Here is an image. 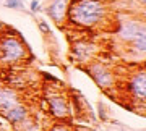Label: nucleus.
Wrapping results in <instances>:
<instances>
[{
	"mask_svg": "<svg viewBox=\"0 0 146 131\" xmlns=\"http://www.w3.org/2000/svg\"><path fill=\"white\" fill-rule=\"evenodd\" d=\"M131 49L138 53H143L146 52V34H140V36H136L133 41H131Z\"/></svg>",
	"mask_w": 146,
	"mask_h": 131,
	"instance_id": "obj_11",
	"label": "nucleus"
},
{
	"mask_svg": "<svg viewBox=\"0 0 146 131\" xmlns=\"http://www.w3.org/2000/svg\"><path fill=\"white\" fill-rule=\"evenodd\" d=\"M49 105V113L55 118V120H67L72 115V104L70 99L63 94H54L47 100Z\"/></svg>",
	"mask_w": 146,
	"mask_h": 131,
	"instance_id": "obj_5",
	"label": "nucleus"
},
{
	"mask_svg": "<svg viewBox=\"0 0 146 131\" xmlns=\"http://www.w3.org/2000/svg\"><path fill=\"white\" fill-rule=\"evenodd\" d=\"M99 131H104V130H99Z\"/></svg>",
	"mask_w": 146,
	"mask_h": 131,
	"instance_id": "obj_18",
	"label": "nucleus"
},
{
	"mask_svg": "<svg viewBox=\"0 0 146 131\" xmlns=\"http://www.w3.org/2000/svg\"><path fill=\"white\" fill-rule=\"evenodd\" d=\"M127 91L130 94L131 100H135L138 105H145L146 100V71L143 68L133 73L127 83Z\"/></svg>",
	"mask_w": 146,
	"mask_h": 131,
	"instance_id": "obj_4",
	"label": "nucleus"
},
{
	"mask_svg": "<svg viewBox=\"0 0 146 131\" xmlns=\"http://www.w3.org/2000/svg\"><path fill=\"white\" fill-rule=\"evenodd\" d=\"M84 71L91 76V79L99 86L101 89L109 91L115 86L114 71H112L107 65H104V63H98V62L91 63V65H88V68H84Z\"/></svg>",
	"mask_w": 146,
	"mask_h": 131,
	"instance_id": "obj_3",
	"label": "nucleus"
},
{
	"mask_svg": "<svg viewBox=\"0 0 146 131\" xmlns=\"http://www.w3.org/2000/svg\"><path fill=\"white\" fill-rule=\"evenodd\" d=\"M41 8L42 7H41V2H39V0H31V2H29V13H31V15H36Z\"/></svg>",
	"mask_w": 146,
	"mask_h": 131,
	"instance_id": "obj_14",
	"label": "nucleus"
},
{
	"mask_svg": "<svg viewBox=\"0 0 146 131\" xmlns=\"http://www.w3.org/2000/svg\"><path fill=\"white\" fill-rule=\"evenodd\" d=\"M68 3H70V0H50L49 5L44 8V11H46L47 16H49L55 24L62 26L63 23L67 21Z\"/></svg>",
	"mask_w": 146,
	"mask_h": 131,
	"instance_id": "obj_7",
	"label": "nucleus"
},
{
	"mask_svg": "<svg viewBox=\"0 0 146 131\" xmlns=\"http://www.w3.org/2000/svg\"><path fill=\"white\" fill-rule=\"evenodd\" d=\"M107 16V7L102 0H70L67 21L83 29L99 26Z\"/></svg>",
	"mask_w": 146,
	"mask_h": 131,
	"instance_id": "obj_1",
	"label": "nucleus"
},
{
	"mask_svg": "<svg viewBox=\"0 0 146 131\" xmlns=\"http://www.w3.org/2000/svg\"><path fill=\"white\" fill-rule=\"evenodd\" d=\"M18 32H0V63H20L28 58V47Z\"/></svg>",
	"mask_w": 146,
	"mask_h": 131,
	"instance_id": "obj_2",
	"label": "nucleus"
},
{
	"mask_svg": "<svg viewBox=\"0 0 146 131\" xmlns=\"http://www.w3.org/2000/svg\"><path fill=\"white\" fill-rule=\"evenodd\" d=\"M47 131H73V130L68 125H65V123H55V125H52Z\"/></svg>",
	"mask_w": 146,
	"mask_h": 131,
	"instance_id": "obj_13",
	"label": "nucleus"
},
{
	"mask_svg": "<svg viewBox=\"0 0 146 131\" xmlns=\"http://www.w3.org/2000/svg\"><path fill=\"white\" fill-rule=\"evenodd\" d=\"M5 7L10 10H16V11H25V0H5Z\"/></svg>",
	"mask_w": 146,
	"mask_h": 131,
	"instance_id": "obj_12",
	"label": "nucleus"
},
{
	"mask_svg": "<svg viewBox=\"0 0 146 131\" xmlns=\"http://www.w3.org/2000/svg\"><path fill=\"white\" fill-rule=\"evenodd\" d=\"M72 52L80 62H88L89 58L96 53V47H94V44H89L86 41H78L72 47Z\"/></svg>",
	"mask_w": 146,
	"mask_h": 131,
	"instance_id": "obj_10",
	"label": "nucleus"
},
{
	"mask_svg": "<svg viewBox=\"0 0 146 131\" xmlns=\"http://www.w3.org/2000/svg\"><path fill=\"white\" fill-rule=\"evenodd\" d=\"M119 37L125 42H131L136 36L146 34V24L138 20H127L119 24Z\"/></svg>",
	"mask_w": 146,
	"mask_h": 131,
	"instance_id": "obj_6",
	"label": "nucleus"
},
{
	"mask_svg": "<svg viewBox=\"0 0 146 131\" xmlns=\"http://www.w3.org/2000/svg\"><path fill=\"white\" fill-rule=\"evenodd\" d=\"M37 26H39V31H41L42 34H47V36H50V34H52V29H50V26L47 24L46 21H39V23H37Z\"/></svg>",
	"mask_w": 146,
	"mask_h": 131,
	"instance_id": "obj_15",
	"label": "nucleus"
},
{
	"mask_svg": "<svg viewBox=\"0 0 146 131\" xmlns=\"http://www.w3.org/2000/svg\"><path fill=\"white\" fill-rule=\"evenodd\" d=\"M21 102L20 94L15 88H8V86H2L0 88V113H5L10 109Z\"/></svg>",
	"mask_w": 146,
	"mask_h": 131,
	"instance_id": "obj_8",
	"label": "nucleus"
},
{
	"mask_svg": "<svg viewBox=\"0 0 146 131\" xmlns=\"http://www.w3.org/2000/svg\"><path fill=\"white\" fill-rule=\"evenodd\" d=\"M7 121H10L11 125H23L26 120H29V110L25 104H18L13 109H10L8 112L3 113Z\"/></svg>",
	"mask_w": 146,
	"mask_h": 131,
	"instance_id": "obj_9",
	"label": "nucleus"
},
{
	"mask_svg": "<svg viewBox=\"0 0 146 131\" xmlns=\"http://www.w3.org/2000/svg\"><path fill=\"white\" fill-rule=\"evenodd\" d=\"M5 26H7L5 23H2V21H0V32H2L3 29H5Z\"/></svg>",
	"mask_w": 146,
	"mask_h": 131,
	"instance_id": "obj_17",
	"label": "nucleus"
},
{
	"mask_svg": "<svg viewBox=\"0 0 146 131\" xmlns=\"http://www.w3.org/2000/svg\"><path fill=\"white\" fill-rule=\"evenodd\" d=\"M98 112H99V117H101V121H107V113H106V109H104V104L102 102H99L98 104Z\"/></svg>",
	"mask_w": 146,
	"mask_h": 131,
	"instance_id": "obj_16",
	"label": "nucleus"
}]
</instances>
